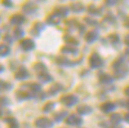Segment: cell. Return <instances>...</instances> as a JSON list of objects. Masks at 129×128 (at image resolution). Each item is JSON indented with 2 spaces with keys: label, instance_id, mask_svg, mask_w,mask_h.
<instances>
[{
  "label": "cell",
  "instance_id": "cell-1",
  "mask_svg": "<svg viewBox=\"0 0 129 128\" xmlns=\"http://www.w3.org/2000/svg\"><path fill=\"white\" fill-rule=\"evenodd\" d=\"M112 69H114L115 75L117 78H124L128 74V66H126V63H125V61L123 58L116 60L114 62V65H112Z\"/></svg>",
  "mask_w": 129,
  "mask_h": 128
},
{
  "label": "cell",
  "instance_id": "cell-2",
  "mask_svg": "<svg viewBox=\"0 0 129 128\" xmlns=\"http://www.w3.org/2000/svg\"><path fill=\"white\" fill-rule=\"evenodd\" d=\"M89 65L93 69H98L103 65V61H102V58H101V56L98 55V53H93V55L89 57Z\"/></svg>",
  "mask_w": 129,
  "mask_h": 128
},
{
  "label": "cell",
  "instance_id": "cell-3",
  "mask_svg": "<svg viewBox=\"0 0 129 128\" xmlns=\"http://www.w3.org/2000/svg\"><path fill=\"white\" fill-rule=\"evenodd\" d=\"M61 102L63 105H66L67 108H71V106L76 105L79 102V98L75 94H67V96H63V97L61 98Z\"/></svg>",
  "mask_w": 129,
  "mask_h": 128
},
{
  "label": "cell",
  "instance_id": "cell-4",
  "mask_svg": "<svg viewBox=\"0 0 129 128\" xmlns=\"http://www.w3.org/2000/svg\"><path fill=\"white\" fill-rule=\"evenodd\" d=\"M66 123L69 125H80L83 123V120H81V118L78 114H71V115H69L66 118Z\"/></svg>",
  "mask_w": 129,
  "mask_h": 128
},
{
  "label": "cell",
  "instance_id": "cell-5",
  "mask_svg": "<svg viewBox=\"0 0 129 128\" xmlns=\"http://www.w3.org/2000/svg\"><path fill=\"white\" fill-rule=\"evenodd\" d=\"M35 125L38 128H52L53 127V123L48 118H39V119H36Z\"/></svg>",
  "mask_w": 129,
  "mask_h": 128
},
{
  "label": "cell",
  "instance_id": "cell-6",
  "mask_svg": "<svg viewBox=\"0 0 129 128\" xmlns=\"http://www.w3.org/2000/svg\"><path fill=\"white\" fill-rule=\"evenodd\" d=\"M21 48H22L23 50H31V49L35 48V43L31 39H23L22 41H21Z\"/></svg>",
  "mask_w": 129,
  "mask_h": 128
},
{
  "label": "cell",
  "instance_id": "cell-7",
  "mask_svg": "<svg viewBox=\"0 0 129 128\" xmlns=\"http://www.w3.org/2000/svg\"><path fill=\"white\" fill-rule=\"evenodd\" d=\"M14 76H16V79H18V80H23V79L28 78V72H27V70H26L25 67H19V69L14 72Z\"/></svg>",
  "mask_w": 129,
  "mask_h": 128
},
{
  "label": "cell",
  "instance_id": "cell-8",
  "mask_svg": "<svg viewBox=\"0 0 129 128\" xmlns=\"http://www.w3.org/2000/svg\"><path fill=\"white\" fill-rule=\"evenodd\" d=\"M10 22H12L13 25H22L25 22V17L22 14H16V16H13L12 18H10Z\"/></svg>",
  "mask_w": 129,
  "mask_h": 128
},
{
  "label": "cell",
  "instance_id": "cell-9",
  "mask_svg": "<svg viewBox=\"0 0 129 128\" xmlns=\"http://www.w3.org/2000/svg\"><path fill=\"white\" fill-rule=\"evenodd\" d=\"M115 104H112V102H105L102 106H101V110L103 111V113H111L114 109H115Z\"/></svg>",
  "mask_w": 129,
  "mask_h": 128
},
{
  "label": "cell",
  "instance_id": "cell-10",
  "mask_svg": "<svg viewBox=\"0 0 129 128\" xmlns=\"http://www.w3.org/2000/svg\"><path fill=\"white\" fill-rule=\"evenodd\" d=\"M36 5L34 4V3H26L25 5H23V10L26 13H28V14H31V13H34V12H36Z\"/></svg>",
  "mask_w": 129,
  "mask_h": 128
},
{
  "label": "cell",
  "instance_id": "cell-11",
  "mask_svg": "<svg viewBox=\"0 0 129 128\" xmlns=\"http://www.w3.org/2000/svg\"><path fill=\"white\" fill-rule=\"evenodd\" d=\"M67 13H69V9L64 8V7H58V8H56V12H54V14H57L58 17H66Z\"/></svg>",
  "mask_w": 129,
  "mask_h": 128
},
{
  "label": "cell",
  "instance_id": "cell-12",
  "mask_svg": "<svg viewBox=\"0 0 129 128\" xmlns=\"http://www.w3.org/2000/svg\"><path fill=\"white\" fill-rule=\"evenodd\" d=\"M76 113H78V114H81V115H87V114H90V113H92V108H89V106H87V105L79 106Z\"/></svg>",
  "mask_w": 129,
  "mask_h": 128
},
{
  "label": "cell",
  "instance_id": "cell-13",
  "mask_svg": "<svg viewBox=\"0 0 129 128\" xmlns=\"http://www.w3.org/2000/svg\"><path fill=\"white\" fill-rule=\"evenodd\" d=\"M47 23H49V25H58L59 23V17L57 14H50L47 18Z\"/></svg>",
  "mask_w": 129,
  "mask_h": 128
},
{
  "label": "cell",
  "instance_id": "cell-14",
  "mask_svg": "<svg viewBox=\"0 0 129 128\" xmlns=\"http://www.w3.org/2000/svg\"><path fill=\"white\" fill-rule=\"evenodd\" d=\"M98 38V34H97V31H89V33L85 35V39H87L88 43H93L94 40H97Z\"/></svg>",
  "mask_w": 129,
  "mask_h": 128
},
{
  "label": "cell",
  "instance_id": "cell-15",
  "mask_svg": "<svg viewBox=\"0 0 129 128\" xmlns=\"http://www.w3.org/2000/svg\"><path fill=\"white\" fill-rule=\"evenodd\" d=\"M39 80L40 82H43V83H49V82H52L53 80V78L49 75L48 72H43V74H39Z\"/></svg>",
  "mask_w": 129,
  "mask_h": 128
},
{
  "label": "cell",
  "instance_id": "cell-16",
  "mask_svg": "<svg viewBox=\"0 0 129 128\" xmlns=\"http://www.w3.org/2000/svg\"><path fill=\"white\" fill-rule=\"evenodd\" d=\"M32 97V93L31 92H23V91H18L17 92V98L18 100H26Z\"/></svg>",
  "mask_w": 129,
  "mask_h": 128
},
{
  "label": "cell",
  "instance_id": "cell-17",
  "mask_svg": "<svg viewBox=\"0 0 129 128\" xmlns=\"http://www.w3.org/2000/svg\"><path fill=\"white\" fill-rule=\"evenodd\" d=\"M71 9H72V12L79 13V12H83L85 8H84V5H83L81 3H72V4H71Z\"/></svg>",
  "mask_w": 129,
  "mask_h": 128
},
{
  "label": "cell",
  "instance_id": "cell-18",
  "mask_svg": "<svg viewBox=\"0 0 129 128\" xmlns=\"http://www.w3.org/2000/svg\"><path fill=\"white\" fill-rule=\"evenodd\" d=\"M5 123H8V127L9 128H19L18 122L16 120V118H7L5 119Z\"/></svg>",
  "mask_w": 129,
  "mask_h": 128
},
{
  "label": "cell",
  "instance_id": "cell-19",
  "mask_svg": "<svg viewBox=\"0 0 129 128\" xmlns=\"http://www.w3.org/2000/svg\"><path fill=\"white\" fill-rule=\"evenodd\" d=\"M56 62L58 63V65H61V66H71L72 65V62H70V60L63 58V57H58L56 60Z\"/></svg>",
  "mask_w": 129,
  "mask_h": 128
},
{
  "label": "cell",
  "instance_id": "cell-20",
  "mask_svg": "<svg viewBox=\"0 0 129 128\" xmlns=\"http://www.w3.org/2000/svg\"><path fill=\"white\" fill-rule=\"evenodd\" d=\"M34 67H35V70L38 71V75H39V74H43V72H47V67L44 66V63H41V62L36 63Z\"/></svg>",
  "mask_w": 129,
  "mask_h": 128
},
{
  "label": "cell",
  "instance_id": "cell-21",
  "mask_svg": "<svg viewBox=\"0 0 129 128\" xmlns=\"http://www.w3.org/2000/svg\"><path fill=\"white\" fill-rule=\"evenodd\" d=\"M110 120H111L112 124H119L121 122V115L120 114H112L110 116Z\"/></svg>",
  "mask_w": 129,
  "mask_h": 128
},
{
  "label": "cell",
  "instance_id": "cell-22",
  "mask_svg": "<svg viewBox=\"0 0 129 128\" xmlns=\"http://www.w3.org/2000/svg\"><path fill=\"white\" fill-rule=\"evenodd\" d=\"M100 82L103 83V84H107V83H111L112 82V78L110 75H107V74H102L100 76Z\"/></svg>",
  "mask_w": 129,
  "mask_h": 128
},
{
  "label": "cell",
  "instance_id": "cell-23",
  "mask_svg": "<svg viewBox=\"0 0 129 128\" xmlns=\"http://www.w3.org/2000/svg\"><path fill=\"white\" fill-rule=\"evenodd\" d=\"M43 29H44V25H43V23H36L34 27H32V31H31V33L34 34V35H38Z\"/></svg>",
  "mask_w": 129,
  "mask_h": 128
},
{
  "label": "cell",
  "instance_id": "cell-24",
  "mask_svg": "<svg viewBox=\"0 0 129 128\" xmlns=\"http://www.w3.org/2000/svg\"><path fill=\"white\" fill-rule=\"evenodd\" d=\"M61 50H62L63 53H70V55H78L76 49H75V48H72V47H63Z\"/></svg>",
  "mask_w": 129,
  "mask_h": 128
},
{
  "label": "cell",
  "instance_id": "cell-25",
  "mask_svg": "<svg viewBox=\"0 0 129 128\" xmlns=\"http://www.w3.org/2000/svg\"><path fill=\"white\" fill-rule=\"evenodd\" d=\"M64 41H66L67 44H71V45H78V44H79V40L74 39V38H71V36H64Z\"/></svg>",
  "mask_w": 129,
  "mask_h": 128
},
{
  "label": "cell",
  "instance_id": "cell-26",
  "mask_svg": "<svg viewBox=\"0 0 129 128\" xmlns=\"http://www.w3.org/2000/svg\"><path fill=\"white\" fill-rule=\"evenodd\" d=\"M0 55H2V57H5V56H8L9 55V47L8 45H4V44H2V47H0Z\"/></svg>",
  "mask_w": 129,
  "mask_h": 128
},
{
  "label": "cell",
  "instance_id": "cell-27",
  "mask_svg": "<svg viewBox=\"0 0 129 128\" xmlns=\"http://www.w3.org/2000/svg\"><path fill=\"white\" fill-rule=\"evenodd\" d=\"M63 118H67V113L66 111H59V113L54 114V119L56 120H62Z\"/></svg>",
  "mask_w": 129,
  "mask_h": 128
},
{
  "label": "cell",
  "instance_id": "cell-28",
  "mask_svg": "<svg viewBox=\"0 0 129 128\" xmlns=\"http://www.w3.org/2000/svg\"><path fill=\"white\" fill-rule=\"evenodd\" d=\"M59 89H62V85H61V84H54V85H53V87L49 89V93H48V94H50V96H52V94H56V92L59 91Z\"/></svg>",
  "mask_w": 129,
  "mask_h": 128
},
{
  "label": "cell",
  "instance_id": "cell-29",
  "mask_svg": "<svg viewBox=\"0 0 129 128\" xmlns=\"http://www.w3.org/2000/svg\"><path fill=\"white\" fill-rule=\"evenodd\" d=\"M88 12H89L90 14H94V16H100V14H101V10H100V9H97V8L93 7V5L88 8Z\"/></svg>",
  "mask_w": 129,
  "mask_h": 128
},
{
  "label": "cell",
  "instance_id": "cell-30",
  "mask_svg": "<svg viewBox=\"0 0 129 128\" xmlns=\"http://www.w3.org/2000/svg\"><path fill=\"white\" fill-rule=\"evenodd\" d=\"M109 40L114 45H117V44H119V40H120V39H119V36H117V35H110V36H109Z\"/></svg>",
  "mask_w": 129,
  "mask_h": 128
},
{
  "label": "cell",
  "instance_id": "cell-31",
  "mask_svg": "<svg viewBox=\"0 0 129 128\" xmlns=\"http://www.w3.org/2000/svg\"><path fill=\"white\" fill-rule=\"evenodd\" d=\"M53 108H54V104H53V102H49V104H47V105L44 106V111L48 113V111H50Z\"/></svg>",
  "mask_w": 129,
  "mask_h": 128
},
{
  "label": "cell",
  "instance_id": "cell-32",
  "mask_svg": "<svg viewBox=\"0 0 129 128\" xmlns=\"http://www.w3.org/2000/svg\"><path fill=\"white\" fill-rule=\"evenodd\" d=\"M12 88V84H9V83H5L4 80H2V89H10Z\"/></svg>",
  "mask_w": 129,
  "mask_h": 128
},
{
  "label": "cell",
  "instance_id": "cell-33",
  "mask_svg": "<svg viewBox=\"0 0 129 128\" xmlns=\"http://www.w3.org/2000/svg\"><path fill=\"white\" fill-rule=\"evenodd\" d=\"M22 35H23V31L21 30V29H16V30H14V36H16V38H21Z\"/></svg>",
  "mask_w": 129,
  "mask_h": 128
},
{
  "label": "cell",
  "instance_id": "cell-34",
  "mask_svg": "<svg viewBox=\"0 0 129 128\" xmlns=\"http://www.w3.org/2000/svg\"><path fill=\"white\" fill-rule=\"evenodd\" d=\"M123 60H124L125 62H129V49H126L125 53L123 55Z\"/></svg>",
  "mask_w": 129,
  "mask_h": 128
},
{
  "label": "cell",
  "instance_id": "cell-35",
  "mask_svg": "<svg viewBox=\"0 0 129 128\" xmlns=\"http://www.w3.org/2000/svg\"><path fill=\"white\" fill-rule=\"evenodd\" d=\"M85 22H87V23H89V25H97V22H95V21H92V18H85Z\"/></svg>",
  "mask_w": 129,
  "mask_h": 128
},
{
  "label": "cell",
  "instance_id": "cell-36",
  "mask_svg": "<svg viewBox=\"0 0 129 128\" xmlns=\"http://www.w3.org/2000/svg\"><path fill=\"white\" fill-rule=\"evenodd\" d=\"M3 5L4 7H12L13 4H12V2H3Z\"/></svg>",
  "mask_w": 129,
  "mask_h": 128
},
{
  "label": "cell",
  "instance_id": "cell-37",
  "mask_svg": "<svg viewBox=\"0 0 129 128\" xmlns=\"http://www.w3.org/2000/svg\"><path fill=\"white\" fill-rule=\"evenodd\" d=\"M2 101H3V105H8V104H9V100H8V98H5V97H3V98H2Z\"/></svg>",
  "mask_w": 129,
  "mask_h": 128
},
{
  "label": "cell",
  "instance_id": "cell-38",
  "mask_svg": "<svg viewBox=\"0 0 129 128\" xmlns=\"http://www.w3.org/2000/svg\"><path fill=\"white\" fill-rule=\"evenodd\" d=\"M125 44L129 47V35H126V36H125Z\"/></svg>",
  "mask_w": 129,
  "mask_h": 128
},
{
  "label": "cell",
  "instance_id": "cell-39",
  "mask_svg": "<svg viewBox=\"0 0 129 128\" xmlns=\"http://www.w3.org/2000/svg\"><path fill=\"white\" fill-rule=\"evenodd\" d=\"M106 4H107V5H115L116 2H106Z\"/></svg>",
  "mask_w": 129,
  "mask_h": 128
},
{
  "label": "cell",
  "instance_id": "cell-40",
  "mask_svg": "<svg viewBox=\"0 0 129 128\" xmlns=\"http://www.w3.org/2000/svg\"><path fill=\"white\" fill-rule=\"evenodd\" d=\"M124 119H125V120H126V122L129 123V113H128V114H126V115L124 116Z\"/></svg>",
  "mask_w": 129,
  "mask_h": 128
},
{
  "label": "cell",
  "instance_id": "cell-41",
  "mask_svg": "<svg viewBox=\"0 0 129 128\" xmlns=\"http://www.w3.org/2000/svg\"><path fill=\"white\" fill-rule=\"evenodd\" d=\"M4 40H7L8 43H10V41H12V39H10L9 36H5V38H4Z\"/></svg>",
  "mask_w": 129,
  "mask_h": 128
},
{
  "label": "cell",
  "instance_id": "cell-42",
  "mask_svg": "<svg viewBox=\"0 0 129 128\" xmlns=\"http://www.w3.org/2000/svg\"><path fill=\"white\" fill-rule=\"evenodd\" d=\"M125 94H126V96H129V87H126V88H125Z\"/></svg>",
  "mask_w": 129,
  "mask_h": 128
},
{
  "label": "cell",
  "instance_id": "cell-43",
  "mask_svg": "<svg viewBox=\"0 0 129 128\" xmlns=\"http://www.w3.org/2000/svg\"><path fill=\"white\" fill-rule=\"evenodd\" d=\"M126 108H128V110H129V101L126 102Z\"/></svg>",
  "mask_w": 129,
  "mask_h": 128
},
{
  "label": "cell",
  "instance_id": "cell-44",
  "mask_svg": "<svg viewBox=\"0 0 129 128\" xmlns=\"http://www.w3.org/2000/svg\"><path fill=\"white\" fill-rule=\"evenodd\" d=\"M125 25H126V26H128V27H129V22H126V23H125Z\"/></svg>",
  "mask_w": 129,
  "mask_h": 128
}]
</instances>
